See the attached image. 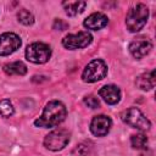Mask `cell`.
<instances>
[{
    "label": "cell",
    "instance_id": "cell-1",
    "mask_svg": "<svg viewBox=\"0 0 156 156\" xmlns=\"http://www.w3.org/2000/svg\"><path fill=\"white\" fill-rule=\"evenodd\" d=\"M66 117V107L60 101H50L44 107L41 117L34 121V124L37 127L43 128H50L60 124Z\"/></svg>",
    "mask_w": 156,
    "mask_h": 156
},
{
    "label": "cell",
    "instance_id": "cell-2",
    "mask_svg": "<svg viewBox=\"0 0 156 156\" xmlns=\"http://www.w3.org/2000/svg\"><path fill=\"white\" fill-rule=\"evenodd\" d=\"M149 17V10L146 5L138 4L134 7H132L126 17V24L127 28L130 32H139L146 23Z\"/></svg>",
    "mask_w": 156,
    "mask_h": 156
},
{
    "label": "cell",
    "instance_id": "cell-3",
    "mask_svg": "<svg viewBox=\"0 0 156 156\" xmlns=\"http://www.w3.org/2000/svg\"><path fill=\"white\" fill-rule=\"evenodd\" d=\"M107 73V66L102 60H93L87 65V67L83 71L82 78L84 82L88 83H94L98 80H101Z\"/></svg>",
    "mask_w": 156,
    "mask_h": 156
},
{
    "label": "cell",
    "instance_id": "cell-4",
    "mask_svg": "<svg viewBox=\"0 0 156 156\" xmlns=\"http://www.w3.org/2000/svg\"><path fill=\"white\" fill-rule=\"evenodd\" d=\"M122 119L128 126L136 128V129H140V130H147L150 128L149 119L136 107H130V108L126 110L122 113Z\"/></svg>",
    "mask_w": 156,
    "mask_h": 156
},
{
    "label": "cell",
    "instance_id": "cell-5",
    "mask_svg": "<svg viewBox=\"0 0 156 156\" xmlns=\"http://www.w3.org/2000/svg\"><path fill=\"white\" fill-rule=\"evenodd\" d=\"M51 56V49L43 43H33L26 49V57L33 63H45Z\"/></svg>",
    "mask_w": 156,
    "mask_h": 156
},
{
    "label": "cell",
    "instance_id": "cell-6",
    "mask_svg": "<svg viewBox=\"0 0 156 156\" xmlns=\"http://www.w3.org/2000/svg\"><path fill=\"white\" fill-rule=\"evenodd\" d=\"M69 141V134L65 129H56L49 133L44 139V145L46 149L52 151H58L63 149Z\"/></svg>",
    "mask_w": 156,
    "mask_h": 156
},
{
    "label": "cell",
    "instance_id": "cell-7",
    "mask_svg": "<svg viewBox=\"0 0 156 156\" xmlns=\"http://www.w3.org/2000/svg\"><path fill=\"white\" fill-rule=\"evenodd\" d=\"M91 34L88 32H79L77 34H68L62 39V45L69 50L82 49L91 43Z\"/></svg>",
    "mask_w": 156,
    "mask_h": 156
},
{
    "label": "cell",
    "instance_id": "cell-8",
    "mask_svg": "<svg viewBox=\"0 0 156 156\" xmlns=\"http://www.w3.org/2000/svg\"><path fill=\"white\" fill-rule=\"evenodd\" d=\"M21 46V39L15 33H4L0 35V55L6 56L15 52Z\"/></svg>",
    "mask_w": 156,
    "mask_h": 156
},
{
    "label": "cell",
    "instance_id": "cell-9",
    "mask_svg": "<svg viewBox=\"0 0 156 156\" xmlns=\"http://www.w3.org/2000/svg\"><path fill=\"white\" fill-rule=\"evenodd\" d=\"M151 48H152L151 41L144 37H139L129 44V51L135 58H141L145 55H147Z\"/></svg>",
    "mask_w": 156,
    "mask_h": 156
},
{
    "label": "cell",
    "instance_id": "cell-10",
    "mask_svg": "<svg viewBox=\"0 0 156 156\" xmlns=\"http://www.w3.org/2000/svg\"><path fill=\"white\" fill-rule=\"evenodd\" d=\"M111 128V119L107 116L99 115L95 116L90 123V130L96 136H104L108 133Z\"/></svg>",
    "mask_w": 156,
    "mask_h": 156
},
{
    "label": "cell",
    "instance_id": "cell-11",
    "mask_svg": "<svg viewBox=\"0 0 156 156\" xmlns=\"http://www.w3.org/2000/svg\"><path fill=\"white\" fill-rule=\"evenodd\" d=\"M108 20L107 17L104 15V13H100V12H96V13H93L90 15L89 17H87L84 20V27L88 28V29H91V30H98V29H101L104 28L106 24H107Z\"/></svg>",
    "mask_w": 156,
    "mask_h": 156
},
{
    "label": "cell",
    "instance_id": "cell-12",
    "mask_svg": "<svg viewBox=\"0 0 156 156\" xmlns=\"http://www.w3.org/2000/svg\"><path fill=\"white\" fill-rule=\"evenodd\" d=\"M99 95L110 105H115L121 99V91L116 85H105L99 90Z\"/></svg>",
    "mask_w": 156,
    "mask_h": 156
},
{
    "label": "cell",
    "instance_id": "cell-13",
    "mask_svg": "<svg viewBox=\"0 0 156 156\" xmlns=\"http://www.w3.org/2000/svg\"><path fill=\"white\" fill-rule=\"evenodd\" d=\"M156 84V78H155V71H150L146 73L140 74L136 78V85L141 89V90H150L155 87Z\"/></svg>",
    "mask_w": 156,
    "mask_h": 156
},
{
    "label": "cell",
    "instance_id": "cell-14",
    "mask_svg": "<svg viewBox=\"0 0 156 156\" xmlns=\"http://www.w3.org/2000/svg\"><path fill=\"white\" fill-rule=\"evenodd\" d=\"M4 71L9 76H23L27 72V67L23 62L15 61V62H11V63H6L4 66Z\"/></svg>",
    "mask_w": 156,
    "mask_h": 156
},
{
    "label": "cell",
    "instance_id": "cell-15",
    "mask_svg": "<svg viewBox=\"0 0 156 156\" xmlns=\"http://www.w3.org/2000/svg\"><path fill=\"white\" fill-rule=\"evenodd\" d=\"M62 5L68 16H76L83 12L84 7L87 6V2L85 1H65L62 2Z\"/></svg>",
    "mask_w": 156,
    "mask_h": 156
},
{
    "label": "cell",
    "instance_id": "cell-16",
    "mask_svg": "<svg viewBox=\"0 0 156 156\" xmlns=\"http://www.w3.org/2000/svg\"><path fill=\"white\" fill-rule=\"evenodd\" d=\"M130 143H132V146L134 149H139V150L140 149H145L146 147V144H147V138L143 133L134 134V135H132Z\"/></svg>",
    "mask_w": 156,
    "mask_h": 156
},
{
    "label": "cell",
    "instance_id": "cell-17",
    "mask_svg": "<svg viewBox=\"0 0 156 156\" xmlns=\"http://www.w3.org/2000/svg\"><path fill=\"white\" fill-rule=\"evenodd\" d=\"M17 18H18V21L22 23V24H26V26H29V24H32L33 22H34V17H33V15L29 12V11H27V10H21L18 13H17Z\"/></svg>",
    "mask_w": 156,
    "mask_h": 156
},
{
    "label": "cell",
    "instance_id": "cell-18",
    "mask_svg": "<svg viewBox=\"0 0 156 156\" xmlns=\"http://www.w3.org/2000/svg\"><path fill=\"white\" fill-rule=\"evenodd\" d=\"M0 113L4 117H10L13 113V107L12 104L9 100H1L0 101Z\"/></svg>",
    "mask_w": 156,
    "mask_h": 156
},
{
    "label": "cell",
    "instance_id": "cell-19",
    "mask_svg": "<svg viewBox=\"0 0 156 156\" xmlns=\"http://www.w3.org/2000/svg\"><path fill=\"white\" fill-rule=\"evenodd\" d=\"M84 104L90 107V108H98L99 105H100V101L98 98H95L94 95H89V96H85L84 98Z\"/></svg>",
    "mask_w": 156,
    "mask_h": 156
},
{
    "label": "cell",
    "instance_id": "cell-20",
    "mask_svg": "<svg viewBox=\"0 0 156 156\" xmlns=\"http://www.w3.org/2000/svg\"><path fill=\"white\" fill-rule=\"evenodd\" d=\"M67 27H68V24H67L65 21H62V20H56L55 23H54V29L63 30V29H66Z\"/></svg>",
    "mask_w": 156,
    "mask_h": 156
}]
</instances>
